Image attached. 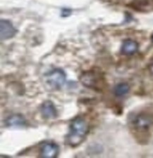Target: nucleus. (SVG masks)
<instances>
[{
	"label": "nucleus",
	"instance_id": "obj_1",
	"mask_svg": "<svg viewBox=\"0 0 153 158\" xmlns=\"http://www.w3.org/2000/svg\"><path fill=\"white\" fill-rule=\"evenodd\" d=\"M89 131L88 122L83 118L78 117L73 118L69 127V131L66 137L67 145L76 147L82 143Z\"/></svg>",
	"mask_w": 153,
	"mask_h": 158
},
{
	"label": "nucleus",
	"instance_id": "obj_2",
	"mask_svg": "<svg viewBox=\"0 0 153 158\" xmlns=\"http://www.w3.org/2000/svg\"><path fill=\"white\" fill-rule=\"evenodd\" d=\"M66 78V73L62 69H54L44 76L47 85L53 90H59L65 83Z\"/></svg>",
	"mask_w": 153,
	"mask_h": 158
},
{
	"label": "nucleus",
	"instance_id": "obj_3",
	"mask_svg": "<svg viewBox=\"0 0 153 158\" xmlns=\"http://www.w3.org/2000/svg\"><path fill=\"white\" fill-rule=\"evenodd\" d=\"M133 124L137 130H148L153 125V117L148 114L140 113L134 118Z\"/></svg>",
	"mask_w": 153,
	"mask_h": 158
},
{
	"label": "nucleus",
	"instance_id": "obj_4",
	"mask_svg": "<svg viewBox=\"0 0 153 158\" xmlns=\"http://www.w3.org/2000/svg\"><path fill=\"white\" fill-rule=\"evenodd\" d=\"M16 30L13 24L7 20H1L0 22V36L2 40L10 39L15 35Z\"/></svg>",
	"mask_w": 153,
	"mask_h": 158
},
{
	"label": "nucleus",
	"instance_id": "obj_5",
	"mask_svg": "<svg viewBox=\"0 0 153 158\" xmlns=\"http://www.w3.org/2000/svg\"><path fill=\"white\" fill-rule=\"evenodd\" d=\"M100 77L93 71H88V72L82 73L80 77V81L84 85L90 88H96L100 81Z\"/></svg>",
	"mask_w": 153,
	"mask_h": 158
},
{
	"label": "nucleus",
	"instance_id": "obj_6",
	"mask_svg": "<svg viewBox=\"0 0 153 158\" xmlns=\"http://www.w3.org/2000/svg\"><path fill=\"white\" fill-rule=\"evenodd\" d=\"M40 156L47 158H52L57 156L59 148L52 142L44 143L40 148Z\"/></svg>",
	"mask_w": 153,
	"mask_h": 158
},
{
	"label": "nucleus",
	"instance_id": "obj_7",
	"mask_svg": "<svg viewBox=\"0 0 153 158\" xmlns=\"http://www.w3.org/2000/svg\"><path fill=\"white\" fill-rule=\"evenodd\" d=\"M40 112L43 117L47 119L54 118L57 116V111L56 110L55 106L50 100L45 101L43 103L40 107Z\"/></svg>",
	"mask_w": 153,
	"mask_h": 158
},
{
	"label": "nucleus",
	"instance_id": "obj_8",
	"mask_svg": "<svg viewBox=\"0 0 153 158\" xmlns=\"http://www.w3.org/2000/svg\"><path fill=\"white\" fill-rule=\"evenodd\" d=\"M5 123L9 127H24L26 126L27 122L22 115L14 114L6 118Z\"/></svg>",
	"mask_w": 153,
	"mask_h": 158
},
{
	"label": "nucleus",
	"instance_id": "obj_9",
	"mask_svg": "<svg viewBox=\"0 0 153 158\" xmlns=\"http://www.w3.org/2000/svg\"><path fill=\"white\" fill-rule=\"evenodd\" d=\"M138 49V44L133 40L128 39L123 41L121 51L125 55H132Z\"/></svg>",
	"mask_w": 153,
	"mask_h": 158
},
{
	"label": "nucleus",
	"instance_id": "obj_10",
	"mask_svg": "<svg viewBox=\"0 0 153 158\" xmlns=\"http://www.w3.org/2000/svg\"><path fill=\"white\" fill-rule=\"evenodd\" d=\"M133 8L140 11H147L153 6V0H133Z\"/></svg>",
	"mask_w": 153,
	"mask_h": 158
},
{
	"label": "nucleus",
	"instance_id": "obj_11",
	"mask_svg": "<svg viewBox=\"0 0 153 158\" xmlns=\"http://www.w3.org/2000/svg\"><path fill=\"white\" fill-rule=\"evenodd\" d=\"M130 87L127 83H122L118 84L115 86L114 89V92L115 95L117 97H122L126 95V94L129 92Z\"/></svg>",
	"mask_w": 153,
	"mask_h": 158
},
{
	"label": "nucleus",
	"instance_id": "obj_12",
	"mask_svg": "<svg viewBox=\"0 0 153 158\" xmlns=\"http://www.w3.org/2000/svg\"><path fill=\"white\" fill-rule=\"evenodd\" d=\"M150 71H151V73H152V74L153 75V64H152V66H150Z\"/></svg>",
	"mask_w": 153,
	"mask_h": 158
},
{
	"label": "nucleus",
	"instance_id": "obj_13",
	"mask_svg": "<svg viewBox=\"0 0 153 158\" xmlns=\"http://www.w3.org/2000/svg\"><path fill=\"white\" fill-rule=\"evenodd\" d=\"M152 41L153 42V34H152Z\"/></svg>",
	"mask_w": 153,
	"mask_h": 158
}]
</instances>
